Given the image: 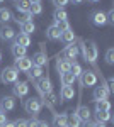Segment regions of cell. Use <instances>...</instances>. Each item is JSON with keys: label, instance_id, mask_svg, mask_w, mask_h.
I'll list each match as a JSON object with an SVG mask.
<instances>
[{"label": "cell", "instance_id": "obj_1", "mask_svg": "<svg viewBox=\"0 0 114 127\" xmlns=\"http://www.w3.org/2000/svg\"><path fill=\"white\" fill-rule=\"evenodd\" d=\"M80 42V48H82V54H84V59L89 61L94 68H97V56H99V49H97V44L94 41H82L78 39Z\"/></svg>", "mask_w": 114, "mask_h": 127}, {"label": "cell", "instance_id": "obj_2", "mask_svg": "<svg viewBox=\"0 0 114 127\" xmlns=\"http://www.w3.org/2000/svg\"><path fill=\"white\" fill-rule=\"evenodd\" d=\"M19 80V71L14 68V66H5L0 73V81L2 83H15Z\"/></svg>", "mask_w": 114, "mask_h": 127}, {"label": "cell", "instance_id": "obj_3", "mask_svg": "<svg viewBox=\"0 0 114 127\" xmlns=\"http://www.w3.org/2000/svg\"><path fill=\"white\" fill-rule=\"evenodd\" d=\"M24 108H26L27 114H31L32 117H36L39 112H41V108H43V102H41V98L31 97V98H27V100L24 102Z\"/></svg>", "mask_w": 114, "mask_h": 127}, {"label": "cell", "instance_id": "obj_4", "mask_svg": "<svg viewBox=\"0 0 114 127\" xmlns=\"http://www.w3.org/2000/svg\"><path fill=\"white\" fill-rule=\"evenodd\" d=\"M77 80H78V83H80V87H82V88L95 87V83H97V75H95V71L85 69V71H82V75H80Z\"/></svg>", "mask_w": 114, "mask_h": 127}, {"label": "cell", "instance_id": "obj_5", "mask_svg": "<svg viewBox=\"0 0 114 127\" xmlns=\"http://www.w3.org/2000/svg\"><path fill=\"white\" fill-rule=\"evenodd\" d=\"M36 88H38V92L44 97L46 93H49V92H53V85H51V80H49V76H41V78L36 81Z\"/></svg>", "mask_w": 114, "mask_h": 127}, {"label": "cell", "instance_id": "obj_6", "mask_svg": "<svg viewBox=\"0 0 114 127\" xmlns=\"http://www.w3.org/2000/svg\"><path fill=\"white\" fill-rule=\"evenodd\" d=\"M12 92H14V95L19 98H26L29 93V83L27 81H15L14 83V87H12Z\"/></svg>", "mask_w": 114, "mask_h": 127}, {"label": "cell", "instance_id": "obj_7", "mask_svg": "<svg viewBox=\"0 0 114 127\" xmlns=\"http://www.w3.org/2000/svg\"><path fill=\"white\" fill-rule=\"evenodd\" d=\"M78 53H80L78 46H75V44L72 42V44H67V46L63 48V51H61V58L68 59V61H75L77 56H78Z\"/></svg>", "mask_w": 114, "mask_h": 127}, {"label": "cell", "instance_id": "obj_8", "mask_svg": "<svg viewBox=\"0 0 114 127\" xmlns=\"http://www.w3.org/2000/svg\"><path fill=\"white\" fill-rule=\"evenodd\" d=\"M31 66H32V61H31V58H27V56L17 58L15 59V64H14V68L17 69V71H24V73H27L29 69H31Z\"/></svg>", "mask_w": 114, "mask_h": 127}, {"label": "cell", "instance_id": "obj_9", "mask_svg": "<svg viewBox=\"0 0 114 127\" xmlns=\"http://www.w3.org/2000/svg\"><path fill=\"white\" fill-rule=\"evenodd\" d=\"M15 108V98L5 95V97L0 100V112H12Z\"/></svg>", "mask_w": 114, "mask_h": 127}, {"label": "cell", "instance_id": "obj_10", "mask_svg": "<svg viewBox=\"0 0 114 127\" xmlns=\"http://www.w3.org/2000/svg\"><path fill=\"white\" fill-rule=\"evenodd\" d=\"M90 22H92L94 26H97V27L106 26V24H107V20H106V14H104V12H101V10L92 12V14H90Z\"/></svg>", "mask_w": 114, "mask_h": 127}, {"label": "cell", "instance_id": "obj_11", "mask_svg": "<svg viewBox=\"0 0 114 127\" xmlns=\"http://www.w3.org/2000/svg\"><path fill=\"white\" fill-rule=\"evenodd\" d=\"M109 95H111V92L106 88V83L101 85V87H95V90H94V100L95 102L97 100H107Z\"/></svg>", "mask_w": 114, "mask_h": 127}, {"label": "cell", "instance_id": "obj_12", "mask_svg": "<svg viewBox=\"0 0 114 127\" xmlns=\"http://www.w3.org/2000/svg\"><path fill=\"white\" fill-rule=\"evenodd\" d=\"M15 37V31L9 27V26H2V29H0V39L5 41V42H9V41H14Z\"/></svg>", "mask_w": 114, "mask_h": 127}, {"label": "cell", "instance_id": "obj_13", "mask_svg": "<svg viewBox=\"0 0 114 127\" xmlns=\"http://www.w3.org/2000/svg\"><path fill=\"white\" fill-rule=\"evenodd\" d=\"M31 61H32L34 66H41V68H43L44 64L48 66V56H46V53H43V51H39V53H36V54H32Z\"/></svg>", "mask_w": 114, "mask_h": 127}, {"label": "cell", "instance_id": "obj_14", "mask_svg": "<svg viewBox=\"0 0 114 127\" xmlns=\"http://www.w3.org/2000/svg\"><path fill=\"white\" fill-rule=\"evenodd\" d=\"M73 97H75V90H73V85L72 87H68V85H63L61 87V90H60V98L61 100H73Z\"/></svg>", "mask_w": 114, "mask_h": 127}, {"label": "cell", "instance_id": "obj_15", "mask_svg": "<svg viewBox=\"0 0 114 127\" xmlns=\"http://www.w3.org/2000/svg\"><path fill=\"white\" fill-rule=\"evenodd\" d=\"M77 117L80 119L82 122H87V120H90V115H92V112L89 110V107H85V105H78L75 110Z\"/></svg>", "mask_w": 114, "mask_h": 127}, {"label": "cell", "instance_id": "obj_16", "mask_svg": "<svg viewBox=\"0 0 114 127\" xmlns=\"http://www.w3.org/2000/svg\"><path fill=\"white\" fill-rule=\"evenodd\" d=\"M10 53H12V56L17 59V58H22V56H26V53H27V48H24V46H20L17 42H12V46H10Z\"/></svg>", "mask_w": 114, "mask_h": 127}, {"label": "cell", "instance_id": "obj_17", "mask_svg": "<svg viewBox=\"0 0 114 127\" xmlns=\"http://www.w3.org/2000/svg\"><path fill=\"white\" fill-rule=\"evenodd\" d=\"M53 127H67V114H53Z\"/></svg>", "mask_w": 114, "mask_h": 127}, {"label": "cell", "instance_id": "obj_18", "mask_svg": "<svg viewBox=\"0 0 114 127\" xmlns=\"http://www.w3.org/2000/svg\"><path fill=\"white\" fill-rule=\"evenodd\" d=\"M70 64H72V61H68L65 58H58L56 59V71L58 73H67V71H70Z\"/></svg>", "mask_w": 114, "mask_h": 127}, {"label": "cell", "instance_id": "obj_19", "mask_svg": "<svg viewBox=\"0 0 114 127\" xmlns=\"http://www.w3.org/2000/svg\"><path fill=\"white\" fill-rule=\"evenodd\" d=\"M19 26H20V32L22 34H27V36H31L36 31V26H34L32 20H24V22H20Z\"/></svg>", "mask_w": 114, "mask_h": 127}, {"label": "cell", "instance_id": "obj_20", "mask_svg": "<svg viewBox=\"0 0 114 127\" xmlns=\"http://www.w3.org/2000/svg\"><path fill=\"white\" fill-rule=\"evenodd\" d=\"M60 36H61V32L56 29V26H55V24H51V26L46 29V37L49 41H60Z\"/></svg>", "mask_w": 114, "mask_h": 127}, {"label": "cell", "instance_id": "obj_21", "mask_svg": "<svg viewBox=\"0 0 114 127\" xmlns=\"http://www.w3.org/2000/svg\"><path fill=\"white\" fill-rule=\"evenodd\" d=\"M75 39H77V36H75V32H73V29L63 31V32H61V36H60V41H63L65 44H72Z\"/></svg>", "mask_w": 114, "mask_h": 127}, {"label": "cell", "instance_id": "obj_22", "mask_svg": "<svg viewBox=\"0 0 114 127\" xmlns=\"http://www.w3.org/2000/svg\"><path fill=\"white\" fill-rule=\"evenodd\" d=\"M14 42H17V44H20V46L27 48V46H31V36L19 32V34H15V37H14Z\"/></svg>", "mask_w": 114, "mask_h": 127}, {"label": "cell", "instance_id": "obj_23", "mask_svg": "<svg viewBox=\"0 0 114 127\" xmlns=\"http://www.w3.org/2000/svg\"><path fill=\"white\" fill-rule=\"evenodd\" d=\"M80 126H82V120L77 117L75 112L67 114V127H80Z\"/></svg>", "mask_w": 114, "mask_h": 127}, {"label": "cell", "instance_id": "obj_24", "mask_svg": "<svg viewBox=\"0 0 114 127\" xmlns=\"http://www.w3.org/2000/svg\"><path fill=\"white\" fill-rule=\"evenodd\" d=\"M27 75H29V80H32V81H36V80H39L41 76H43V68L41 66H31V69L27 71Z\"/></svg>", "mask_w": 114, "mask_h": 127}, {"label": "cell", "instance_id": "obj_25", "mask_svg": "<svg viewBox=\"0 0 114 127\" xmlns=\"http://www.w3.org/2000/svg\"><path fill=\"white\" fill-rule=\"evenodd\" d=\"M60 80H61V85H68V87H72V85L77 81V78L70 73V71H67V73H60Z\"/></svg>", "mask_w": 114, "mask_h": 127}, {"label": "cell", "instance_id": "obj_26", "mask_svg": "<svg viewBox=\"0 0 114 127\" xmlns=\"http://www.w3.org/2000/svg\"><path fill=\"white\" fill-rule=\"evenodd\" d=\"M95 122H113V115L111 110L109 112H95Z\"/></svg>", "mask_w": 114, "mask_h": 127}, {"label": "cell", "instance_id": "obj_27", "mask_svg": "<svg viewBox=\"0 0 114 127\" xmlns=\"http://www.w3.org/2000/svg\"><path fill=\"white\" fill-rule=\"evenodd\" d=\"M15 9L20 14H27L31 9V2L29 0H19V2H15Z\"/></svg>", "mask_w": 114, "mask_h": 127}, {"label": "cell", "instance_id": "obj_28", "mask_svg": "<svg viewBox=\"0 0 114 127\" xmlns=\"http://www.w3.org/2000/svg\"><path fill=\"white\" fill-rule=\"evenodd\" d=\"M12 19H14V17H12V12H10L9 9H5V7H3V9H0V24H3V26H5V24L10 22Z\"/></svg>", "mask_w": 114, "mask_h": 127}, {"label": "cell", "instance_id": "obj_29", "mask_svg": "<svg viewBox=\"0 0 114 127\" xmlns=\"http://www.w3.org/2000/svg\"><path fill=\"white\" fill-rule=\"evenodd\" d=\"M111 110V103L107 100H97L95 102V112H109Z\"/></svg>", "mask_w": 114, "mask_h": 127}, {"label": "cell", "instance_id": "obj_30", "mask_svg": "<svg viewBox=\"0 0 114 127\" xmlns=\"http://www.w3.org/2000/svg\"><path fill=\"white\" fill-rule=\"evenodd\" d=\"M53 19L55 22H60V20H68V14L65 9H56L53 12Z\"/></svg>", "mask_w": 114, "mask_h": 127}, {"label": "cell", "instance_id": "obj_31", "mask_svg": "<svg viewBox=\"0 0 114 127\" xmlns=\"http://www.w3.org/2000/svg\"><path fill=\"white\" fill-rule=\"evenodd\" d=\"M82 71H84V69H82V66H80L77 61H72V64H70V73H72L75 78H78V76L82 75Z\"/></svg>", "mask_w": 114, "mask_h": 127}, {"label": "cell", "instance_id": "obj_32", "mask_svg": "<svg viewBox=\"0 0 114 127\" xmlns=\"http://www.w3.org/2000/svg\"><path fill=\"white\" fill-rule=\"evenodd\" d=\"M29 12H31L32 15H41V14H43V5H41V3H31Z\"/></svg>", "mask_w": 114, "mask_h": 127}, {"label": "cell", "instance_id": "obj_33", "mask_svg": "<svg viewBox=\"0 0 114 127\" xmlns=\"http://www.w3.org/2000/svg\"><path fill=\"white\" fill-rule=\"evenodd\" d=\"M55 26H56V29L60 31V32L72 29V27H70V22H68V20H60V22H55Z\"/></svg>", "mask_w": 114, "mask_h": 127}, {"label": "cell", "instance_id": "obj_34", "mask_svg": "<svg viewBox=\"0 0 114 127\" xmlns=\"http://www.w3.org/2000/svg\"><path fill=\"white\" fill-rule=\"evenodd\" d=\"M106 63L107 64H114V49L109 48L106 51Z\"/></svg>", "mask_w": 114, "mask_h": 127}, {"label": "cell", "instance_id": "obj_35", "mask_svg": "<svg viewBox=\"0 0 114 127\" xmlns=\"http://www.w3.org/2000/svg\"><path fill=\"white\" fill-rule=\"evenodd\" d=\"M51 2H53V5H55L56 9H65L70 0H51Z\"/></svg>", "mask_w": 114, "mask_h": 127}, {"label": "cell", "instance_id": "obj_36", "mask_svg": "<svg viewBox=\"0 0 114 127\" xmlns=\"http://www.w3.org/2000/svg\"><path fill=\"white\" fill-rule=\"evenodd\" d=\"M106 20L109 26H114V9H111L107 14H106Z\"/></svg>", "mask_w": 114, "mask_h": 127}, {"label": "cell", "instance_id": "obj_37", "mask_svg": "<svg viewBox=\"0 0 114 127\" xmlns=\"http://www.w3.org/2000/svg\"><path fill=\"white\" fill-rule=\"evenodd\" d=\"M14 126L15 127H27V120H26V119H17V120L14 122Z\"/></svg>", "mask_w": 114, "mask_h": 127}, {"label": "cell", "instance_id": "obj_38", "mask_svg": "<svg viewBox=\"0 0 114 127\" xmlns=\"http://www.w3.org/2000/svg\"><path fill=\"white\" fill-rule=\"evenodd\" d=\"M80 127H94V120H87V122H82Z\"/></svg>", "mask_w": 114, "mask_h": 127}, {"label": "cell", "instance_id": "obj_39", "mask_svg": "<svg viewBox=\"0 0 114 127\" xmlns=\"http://www.w3.org/2000/svg\"><path fill=\"white\" fill-rule=\"evenodd\" d=\"M5 122H7V117H5V114H2V112H0V127L3 126Z\"/></svg>", "mask_w": 114, "mask_h": 127}, {"label": "cell", "instance_id": "obj_40", "mask_svg": "<svg viewBox=\"0 0 114 127\" xmlns=\"http://www.w3.org/2000/svg\"><path fill=\"white\" fill-rule=\"evenodd\" d=\"M38 127H49V124L44 120H38Z\"/></svg>", "mask_w": 114, "mask_h": 127}, {"label": "cell", "instance_id": "obj_41", "mask_svg": "<svg viewBox=\"0 0 114 127\" xmlns=\"http://www.w3.org/2000/svg\"><path fill=\"white\" fill-rule=\"evenodd\" d=\"M94 127H107V126H106L104 122H95L94 120Z\"/></svg>", "mask_w": 114, "mask_h": 127}, {"label": "cell", "instance_id": "obj_42", "mask_svg": "<svg viewBox=\"0 0 114 127\" xmlns=\"http://www.w3.org/2000/svg\"><path fill=\"white\" fill-rule=\"evenodd\" d=\"M70 2H72L73 5H80V3H84L85 0H70Z\"/></svg>", "mask_w": 114, "mask_h": 127}, {"label": "cell", "instance_id": "obj_43", "mask_svg": "<svg viewBox=\"0 0 114 127\" xmlns=\"http://www.w3.org/2000/svg\"><path fill=\"white\" fill-rule=\"evenodd\" d=\"M2 127H15V126H14V122H9V120H7V122H5Z\"/></svg>", "mask_w": 114, "mask_h": 127}, {"label": "cell", "instance_id": "obj_44", "mask_svg": "<svg viewBox=\"0 0 114 127\" xmlns=\"http://www.w3.org/2000/svg\"><path fill=\"white\" fill-rule=\"evenodd\" d=\"M31 3H41V0H29Z\"/></svg>", "mask_w": 114, "mask_h": 127}, {"label": "cell", "instance_id": "obj_45", "mask_svg": "<svg viewBox=\"0 0 114 127\" xmlns=\"http://www.w3.org/2000/svg\"><path fill=\"white\" fill-rule=\"evenodd\" d=\"M87 2H90V3H97V2H101V0H87Z\"/></svg>", "mask_w": 114, "mask_h": 127}, {"label": "cell", "instance_id": "obj_46", "mask_svg": "<svg viewBox=\"0 0 114 127\" xmlns=\"http://www.w3.org/2000/svg\"><path fill=\"white\" fill-rule=\"evenodd\" d=\"M3 2H5V0H0V3H3Z\"/></svg>", "mask_w": 114, "mask_h": 127}, {"label": "cell", "instance_id": "obj_47", "mask_svg": "<svg viewBox=\"0 0 114 127\" xmlns=\"http://www.w3.org/2000/svg\"><path fill=\"white\" fill-rule=\"evenodd\" d=\"M0 59H2V53H0Z\"/></svg>", "mask_w": 114, "mask_h": 127}, {"label": "cell", "instance_id": "obj_48", "mask_svg": "<svg viewBox=\"0 0 114 127\" xmlns=\"http://www.w3.org/2000/svg\"><path fill=\"white\" fill-rule=\"evenodd\" d=\"M14 2H19V0H14Z\"/></svg>", "mask_w": 114, "mask_h": 127}]
</instances>
